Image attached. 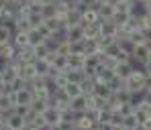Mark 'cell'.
I'll use <instances>...</instances> for the list:
<instances>
[{"label":"cell","mask_w":151,"mask_h":130,"mask_svg":"<svg viewBox=\"0 0 151 130\" xmlns=\"http://www.w3.org/2000/svg\"><path fill=\"white\" fill-rule=\"evenodd\" d=\"M145 85H151V79H147L139 69H137V67H135V69L125 77V90L131 94V96L141 94V90H143Z\"/></svg>","instance_id":"6da1fadb"},{"label":"cell","mask_w":151,"mask_h":130,"mask_svg":"<svg viewBox=\"0 0 151 130\" xmlns=\"http://www.w3.org/2000/svg\"><path fill=\"white\" fill-rule=\"evenodd\" d=\"M131 61H133V65H145V63H151V43L135 45L133 51H131Z\"/></svg>","instance_id":"7a4b0ae2"},{"label":"cell","mask_w":151,"mask_h":130,"mask_svg":"<svg viewBox=\"0 0 151 130\" xmlns=\"http://www.w3.org/2000/svg\"><path fill=\"white\" fill-rule=\"evenodd\" d=\"M41 116H43L47 128H57V124H59V120H61V110H57L55 106H47V108L41 112Z\"/></svg>","instance_id":"3957f363"},{"label":"cell","mask_w":151,"mask_h":130,"mask_svg":"<svg viewBox=\"0 0 151 130\" xmlns=\"http://www.w3.org/2000/svg\"><path fill=\"white\" fill-rule=\"evenodd\" d=\"M135 69V65H133V61L131 59H123V61H116V65H114V75H119L121 79H125L131 71Z\"/></svg>","instance_id":"277c9868"},{"label":"cell","mask_w":151,"mask_h":130,"mask_svg":"<svg viewBox=\"0 0 151 130\" xmlns=\"http://www.w3.org/2000/svg\"><path fill=\"white\" fill-rule=\"evenodd\" d=\"M47 61H49V65H53L55 69H59V71H65L68 69V61H65V55H59V53H49V57H47Z\"/></svg>","instance_id":"5b68a950"},{"label":"cell","mask_w":151,"mask_h":130,"mask_svg":"<svg viewBox=\"0 0 151 130\" xmlns=\"http://www.w3.org/2000/svg\"><path fill=\"white\" fill-rule=\"evenodd\" d=\"M31 100H33V92H31L29 87H21V90L14 92V104L29 106V104H31Z\"/></svg>","instance_id":"8992f818"},{"label":"cell","mask_w":151,"mask_h":130,"mask_svg":"<svg viewBox=\"0 0 151 130\" xmlns=\"http://www.w3.org/2000/svg\"><path fill=\"white\" fill-rule=\"evenodd\" d=\"M6 128L8 130H25V120H23V116H19V114H10L8 118H6Z\"/></svg>","instance_id":"52a82bcc"},{"label":"cell","mask_w":151,"mask_h":130,"mask_svg":"<svg viewBox=\"0 0 151 130\" xmlns=\"http://www.w3.org/2000/svg\"><path fill=\"white\" fill-rule=\"evenodd\" d=\"M68 108H72L74 112H86V110H88L86 94H80V96H76V98H70V106H68Z\"/></svg>","instance_id":"ba28073f"},{"label":"cell","mask_w":151,"mask_h":130,"mask_svg":"<svg viewBox=\"0 0 151 130\" xmlns=\"http://www.w3.org/2000/svg\"><path fill=\"white\" fill-rule=\"evenodd\" d=\"M65 61H68V69H82L84 55L82 53H70V55H65Z\"/></svg>","instance_id":"9c48e42d"},{"label":"cell","mask_w":151,"mask_h":130,"mask_svg":"<svg viewBox=\"0 0 151 130\" xmlns=\"http://www.w3.org/2000/svg\"><path fill=\"white\" fill-rule=\"evenodd\" d=\"M112 12H114V8H112V4H108V2H100V4L96 6V14H98L100 21H110Z\"/></svg>","instance_id":"30bf717a"},{"label":"cell","mask_w":151,"mask_h":130,"mask_svg":"<svg viewBox=\"0 0 151 130\" xmlns=\"http://www.w3.org/2000/svg\"><path fill=\"white\" fill-rule=\"evenodd\" d=\"M17 55V47L12 45V41H6V43H0V57L4 59V61H8V59H12Z\"/></svg>","instance_id":"8fae6325"},{"label":"cell","mask_w":151,"mask_h":130,"mask_svg":"<svg viewBox=\"0 0 151 130\" xmlns=\"http://www.w3.org/2000/svg\"><path fill=\"white\" fill-rule=\"evenodd\" d=\"M98 31H100V35L104 37H116V26L112 25V21H100L98 23Z\"/></svg>","instance_id":"7c38bea8"},{"label":"cell","mask_w":151,"mask_h":130,"mask_svg":"<svg viewBox=\"0 0 151 130\" xmlns=\"http://www.w3.org/2000/svg\"><path fill=\"white\" fill-rule=\"evenodd\" d=\"M82 39H84V31H82V25L68 26V43H76V41H82Z\"/></svg>","instance_id":"4fadbf2b"},{"label":"cell","mask_w":151,"mask_h":130,"mask_svg":"<svg viewBox=\"0 0 151 130\" xmlns=\"http://www.w3.org/2000/svg\"><path fill=\"white\" fill-rule=\"evenodd\" d=\"M92 94H94V96H98V98H104V100H108V98L112 96V92L108 90V85H106L104 81H96V83H94Z\"/></svg>","instance_id":"5bb4252c"},{"label":"cell","mask_w":151,"mask_h":130,"mask_svg":"<svg viewBox=\"0 0 151 130\" xmlns=\"http://www.w3.org/2000/svg\"><path fill=\"white\" fill-rule=\"evenodd\" d=\"M12 45L17 47V49H21V47H27L29 45V35L23 33V31H14V35H12Z\"/></svg>","instance_id":"9a60e30c"},{"label":"cell","mask_w":151,"mask_h":130,"mask_svg":"<svg viewBox=\"0 0 151 130\" xmlns=\"http://www.w3.org/2000/svg\"><path fill=\"white\" fill-rule=\"evenodd\" d=\"M100 18H98V14H96V10L94 8H86L84 12H82V21H80V25H92V23H98Z\"/></svg>","instance_id":"2e32d148"},{"label":"cell","mask_w":151,"mask_h":130,"mask_svg":"<svg viewBox=\"0 0 151 130\" xmlns=\"http://www.w3.org/2000/svg\"><path fill=\"white\" fill-rule=\"evenodd\" d=\"M100 23V21H98ZM98 23H92V25H82L84 31V39H98L100 31H98Z\"/></svg>","instance_id":"e0dca14e"},{"label":"cell","mask_w":151,"mask_h":130,"mask_svg":"<svg viewBox=\"0 0 151 130\" xmlns=\"http://www.w3.org/2000/svg\"><path fill=\"white\" fill-rule=\"evenodd\" d=\"M63 75H65L68 81H76V83H80L82 79L86 77V73H84L82 69H65V71H63Z\"/></svg>","instance_id":"ac0fdd59"},{"label":"cell","mask_w":151,"mask_h":130,"mask_svg":"<svg viewBox=\"0 0 151 130\" xmlns=\"http://www.w3.org/2000/svg\"><path fill=\"white\" fill-rule=\"evenodd\" d=\"M137 126H139V124H137L133 112L127 114V116H123V120H121V130H137Z\"/></svg>","instance_id":"d6986e66"},{"label":"cell","mask_w":151,"mask_h":130,"mask_svg":"<svg viewBox=\"0 0 151 130\" xmlns=\"http://www.w3.org/2000/svg\"><path fill=\"white\" fill-rule=\"evenodd\" d=\"M106 85H108V90L114 94V92H119V90H123L125 87V79H121L119 75H112V77L108 79V81H104Z\"/></svg>","instance_id":"ffe728a7"},{"label":"cell","mask_w":151,"mask_h":130,"mask_svg":"<svg viewBox=\"0 0 151 130\" xmlns=\"http://www.w3.org/2000/svg\"><path fill=\"white\" fill-rule=\"evenodd\" d=\"M63 92L68 94V98H76V96L82 94V87H80V83H76V81H68V83L63 85Z\"/></svg>","instance_id":"44dd1931"},{"label":"cell","mask_w":151,"mask_h":130,"mask_svg":"<svg viewBox=\"0 0 151 130\" xmlns=\"http://www.w3.org/2000/svg\"><path fill=\"white\" fill-rule=\"evenodd\" d=\"M27 35H29V45H39V43H43V39H45L37 26H33V28H31Z\"/></svg>","instance_id":"7402d4cb"},{"label":"cell","mask_w":151,"mask_h":130,"mask_svg":"<svg viewBox=\"0 0 151 130\" xmlns=\"http://www.w3.org/2000/svg\"><path fill=\"white\" fill-rule=\"evenodd\" d=\"M127 18H129V12H112V16H110V21H112V25L116 26V28H121V26H125Z\"/></svg>","instance_id":"603a6c76"},{"label":"cell","mask_w":151,"mask_h":130,"mask_svg":"<svg viewBox=\"0 0 151 130\" xmlns=\"http://www.w3.org/2000/svg\"><path fill=\"white\" fill-rule=\"evenodd\" d=\"M25 128H29V130H35V128H47V124H45V120H43V116H41V114H35V116H33V120H31V122H29V124H27Z\"/></svg>","instance_id":"cb8c5ba5"},{"label":"cell","mask_w":151,"mask_h":130,"mask_svg":"<svg viewBox=\"0 0 151 130\" xmlns=\"http://www.w3.org/2000/svg\"><path fill=\"white\" fill-rule=\"evenodd\" d=\"M14 35V26H8V25H0V43H6L10 41Z\"/></svg>","instance_id":"d4e9b609"},{"label":"cell","mask_w":151,"mask_h":130,"mask_svg":"<svg viewBox=\"0 0 151 130\" xmlns=\"http://www.w3.org/2000/svg\"><path fill=\"white\" fill-rule=\"evenodd\" d=\"M33 65H35L37 75H45V73H47V69H49V61H47V59H35V61H33Z\"/></svg>","instance_id":"484cf974"},{"label":"cell","mask_w":151,"mask_h":130,"mask_svg":"<svg viewBox=\"0 0 151 130\" xmlns=\"http://www.w3.org/2000/svg\"><path fill=\"white\" fill-rule=\"evenodd\" d=\"M33 53H35V59H47L51 51L43 43H39V45H33Z\"/></svg>","instance_id":"4316f807"},{"label":"cell","mask_w":151,"mask_h":130,"mask_svg":"<svg viewBox=\"0 0 151 130\" xmlns=\"http://www.w3.org/2000/svg\"><path fill=\"white\" fill-rule=\"evenodd\" d=\"M102 53H106L108 57H114V59H116V57L121 55V49H119L116 41H112V43H108V45H106V47L102 49Z\"/></svg>","instance_id":"83f0119b"},{"label":"cell","mask_w":151,"mask_h":130,"mask_svg":"<svg viewBox=\"0 0 151 130\" xmlns=\"http://www.w3.org/2000/svg\"><path fill=\"white\" fill-rule=\"evenodd\" d=\"M43 25H45V26H47V28L51 31V33H53L57 26L61 25V18H59L57 14H55V16H47V18H43Z\"/></svg>","instance_id":"f1b7e54d"},{"label":"cell","mask_w":151,"mask_h":130,"mask_svg":"<svg viewBox=\"0 0 151 130\" xmlns=\"http://www.w3.org/2000/svg\"><path fill=\"white\" fill-rule=\"evenodd\" d=\"M27 18H29L31 26H39L41 23H43V16H41V12H29V14H27Z\"/></svg>","instance_id":"f546056e"},{"label":"cell","mask_w":151,"mask_h":130,"mask_svg":"<svg viewBox=\"0 0 151 130\" xmlns=\"http://www.w3.org/2000/svg\"><path fill=\"white\" fill-rule=\"evenodd\" d=\"M43 45H45V47H47V49L53 53L55 49H57V45H59V43H57V41H55V39L49 35V37H45V39H43Z\"/></svg>","instance_id":"4dcf8cb0"},{"label":"cell","mask_w":151,"mask_h":130,"mask_svg":"<svg viewBox=\"0 0 151 130\" xmlns=\"http://www.w3.org/2000/svg\"><path fill=\"white\" fill-rule=\"evenodd\" d=\"M80 4H84L86 8H94V10H96V6H98L100 2H98V0H80Z\"/></svg>","instance_id":"1f68e13d"},{"label":"cell","mask_w":151,"mask_h":130,"mask_svg":"<svg viewBox=\"0 0 151 130\" xmlns=\"http://www.w3.org/2000/svg\"><path fill=\"white\" fill-rule=\"evenodd\" d=\"M4 4H6V0H0V10L4 8Z\"/></svg>","instance_id":"d6a6232c"},{"label":"cell","mask_w":151,"mask_h":130,"mask_svg":"<svg viewBox=\"0 0 151 130\" xmlns=\"http://www.w3.org/2000/svg\"><path fill=\"white\" fill-rule=\"evenodd\" d=\"M2 85H4V79H2V75H0V90H2Z\"/></svg>","instance_id":"836d02e7"},{"label":"cell","mask_w":151,"mask_h":130,"mask_svg":"<svg viewBox=\"0 0 151 130\" xmlns=\"http://www.w3.org/2000/svg\"><path fill=\"white\" fill-rule=\"evenodd\" d=\"M98 2H108V4H112L114 0H98Z\"/></svg>","instance_id":"e575fe53"}]
</instances>
